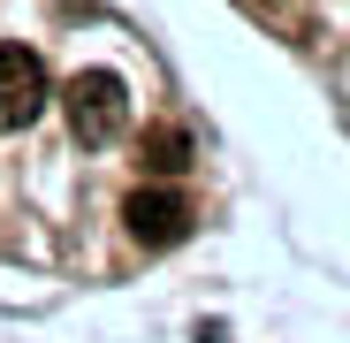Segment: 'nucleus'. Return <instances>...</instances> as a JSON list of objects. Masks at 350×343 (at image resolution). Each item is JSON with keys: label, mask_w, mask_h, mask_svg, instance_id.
<instances>
[{"label": "nucleus", "mask_w": 350, "mask_h": 343, "mask_svg": "<svg viewBox=\"0 0 350 343\" xmlns=\"http://www.w3.org/2000/svg\"><path fill=\"white\" fill-rule=\"evenodd\" d=\"M62 107H69L77 145H114V138H122V123H130V84L114 77V69H84V77H69Z\"/></svg>", "instance_id": "nucleus-1"}, {"label": "nucleus", "mask_w": 350, "mask_h": 343, "mask_svg": "<svg viewBox=\"0 0 350 343\" xmlns=\"http://www.w3.org/2000/svg\"><path fill=\"white\" fill-rule=\"evenodd\" d=\"M137 153H145V168H152V176H183V168H191V138L175 130V123H152Z\"/></svg>", "instance_id": "nucleus-4"}, {"label": "nucleus", "mask_w": 350, "mask_h": 343, "mask_svg": "<svg viewBox=\"0 0 350 343\" xmlns=\"http://www.w3.org/2000/svg\"><path fill=\"white\" fill-rule=\"evenodd\" d=\"M122 221H130L137 244L167 252V244L191 237V199H183V191H130V199H122Z\"/></svg>", "instance_id": "nucleus-3"}, {"label": "nucleus", "mask_w": 350, "mask_h": 343, "mask_svg": "<svg viewBox=\"0 0 350 343\" xmlns=\"http://www.w3.org/2000/svg\"><path fill=\"white\" fill-rule=\"evenodd\" d=\"M46 107V62L31 46H0V130H31Z\"/></svg>", "instance_id": "nucleus-2"}]
</instances>
